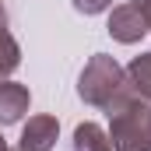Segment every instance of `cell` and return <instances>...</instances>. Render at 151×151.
I'll use <instances>...</instances> for the list:
<instances>
[{
	"label": "cell",
	"mask_w": 151,
	"mask_h": 151,
	"mask_svg": "<svg viewBox=\"0 0 151 151\" xmlns=\"http://www.w3.org/2000/svg\"><path fill=\"white\" fill-rule=\"evenodd\" d=\"M109 116V141L113 151H151L148 148V134H144V116H148V102L123 84L113 95V102L106 106Z\"/></svg>",
	"instance_id": "cell-1"
},
{
	"label": "cell",
	"mask_w": 151,
	"mask_h": 151,
	"mask_svg": "<svg viewBox=\"0 0 151 151\" xmlns=\"http://www.w3.org/2000/svg\"><path fill=\"white\" fill-rule=\"evenodd\" d=\"M127 84V70L116 63L113 56H106V53H95L88 63H84V70L77 77V95L88 102V106H95V109H106L109 102H113V95Z\"/></svg>",
	"instance_id": "cell-2"
},
{
	"label": "cell",
	"mask_w": 151,
	"mask_h": 151,
	"mask_svg": "<svg viewBox=\"0 0 151 151\" xmlns=\"http://www.w3.org/2000/svg\"><path fill=\"white\" fill-rule=\"evenodd\" d=\"M106 32L116 42H123V46H134V42H141V39L148 35V21H144V14L134 4H119V7H113V14H109Z\"/></svg>",
	"instance_id": "cell-3"
},
{
	"label": "cell",
	"mask_w": 151,
	"mask_h": 151,
	"mask_svg": "<svg viewBox=\"0 0 151 151\" xmlns=\"http://www.w3.org/2000/svg\"><path fill=\"white\" fill-rule=\"evenodd\" d=\"M60 141V119L56 116H32L25 127H21V141L18 148L21 151H53Z\"/></svg>",
	"instance_id": "cell-4"
},
{
	"label": "cell",
	"mask_w": 151,
	"mask_h": 151,
	"mask_svg": "<svg viewBox=\"0 0 151 151\" xmlns=\"http://www.w3.org/2000/svg\"><path fill=\"white\" fill-rule=\"evenodd\" d=\"M28 106H32L28 88L18 84V81L0 77V127H14V123H21V116L28 113Z\"/></svg>",
	"instance_id": "cell-5"
},
{
	"label": "cell",
	"mask_w": 151,
	"mask_h": 151,
	"mask_svg": "<svg viewBox=\"0 0 151 151\" xmlns=\"http://www.w3.org/2000/svg\"><path fill=\"white\" fill-rule=\"evenodd\" d=\"M70 151H113V141H109V134L99 123L84 119V123L74 127V144H70Z\"/></svg>",
	"instance_id": "cell-6"
},
{
	"label": "cell",
	"mask_w": 151,
	"mask_h": 151,
	"mask_svg": "<svg viewBox=\"0 0 151 151\" xmlns=\"http://www.w3.org/2000/svg\"><path fill=\"white\" fill-rule=\"evenodd\" d=\"M127 84H130L144 102H151V53H141V56L130 60V67H127Z\"/></svg>",
	"instance_id": "cell-7"
},
{
	"label": "cell",
	"mask_w": 151,
	"mask_h": 151,
	"mask_svg": "<svg viewBox=\"0 0 151 151\" xmlns=\"http://www.w3.org/2000/svg\"><path fill=\"white\" fill-rule=\"evenodd\" d=\"M21 63V46L7 28H0V77H11Z\"/></svg>",
	"instance_id": "cell-8"
},
{
	"label": "cell",
	"mask_w": 151,
	"mask_h": 151,
	"mask_svg": "<svg viewBox=\"0 0 151 151\" xmlns=\"http://www.w3.org/2000/svg\"><path fill=\"white\" fill-rule=\"evenodd\" d=\"M74 7L81 14H102V11L113 7V0H74Z\"/></svg>",
	"instance_id": "cell-9"
},
{
	"label": "cell",
	"mask_w": 151,
	"mask_h": 151,
	"mask_svg": "<svg viewBox=\"0 0 151 151\" xmlns=\"http://www.w3.org/2000/svg\"><path fill=\"white\" fill-rule=\"evenodd\" d=\"M144 134H148V148H151V106H148V116H144Z\"/></svg>",
	"instance_id": "cell-10"
},
{
	"label": "cell",
	"mask_w": 151,
	"mask_h": 151,
	"mask_svg": "<svg viewBox=\"0 0 151 151\" xmlns=\"http://www.w3.org/2000/svg\"><path fill=\"white\" fill-rule=\"evenodd\" d=\"M141 14H144V21H148V32H151V4L144 7V11H141Z\"/></svg>",
	"instance_id": "cell-11"
},
{
	"label": "cell",
	"mask_w": 151,
	"mask_h": 151,
	"mask_svg": "<svg viewBox=\"0 0 151 151\" xmlns=\"http://www.w3.org/2000/svg\"><path fill=\"white\" fill-rule=\"evenodd\" d=\"M0 28H7V14H4V7H0Z\"/></svg>",
	"instance_id": "cell-12"
},
{
	"label": "cell",
	"mask_w": 151,
	"mask_h": 151,
	"mask_svg": "<svg viewBox=\"0 0 151 151\" xmlns=\"http://www.w3.org/2000/svg\"><path fill=\"white\" fill-rule=\"evenodd\" d=\"M0 151H7V141H4V137H0Z\"/></svg>",
	"instance_id": "cell-13"
},
{
	"label": "cell",
	"mask_w": 151,
	"mask_h": 151,
	"mask_svg": "<svg viewBox=\"0 0 151 151\" xmlns=\"http://www.w3.org/2000/svg\"><path fill=\"white\" fill-rule=\"evenodd\" d=\"M18 151H21V148H18Z\"/></svg>",
	"instance_id": "cell-14"
}]
</instances>
